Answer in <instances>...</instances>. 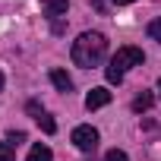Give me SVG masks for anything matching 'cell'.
I'll use <instances>...</instances> for the list:
<instances>
[{"instance_id":"obj_1","label":"cell","mask_w":161,"mask_h":161,"mask_svg":"<svg viewBox=\"0 0 161 161\" xmlns=\"http://www.w3.org/2000/svg\"><path fill=\"white\" fill-rule=\"evenodd\" d=\"M104 57H108V38H104L101 32H82V35L73 41V63H76V66L92 69V66H98Z\"/></svg>"},{"instance_id":"obj_2","label":"cell","mask_w":161,"mask_h":161,"mask_svg":"<svg viewBox=\"0 0 161 161\" xmlns=\"http://www.w3.org/2000/svg\"><path fill=\"white\" fill-rule=\"evenodd\" d=\"M142 60H145V54H142L139 47H120V51L108 60V69H104L108 82H111V86H120L123 76H126V69H130V66H142Z\"/></svg>"},{"instance_id":"obj_3","label":"cell","mask_w":161,"mask_h":161,"mask_svg":"<svg viewBox=\"0 0 161 161\" xmlns=\"http://www.w3.org/2000/svg\"><path fill=\"white\" fill-rule=\"evenodd\" d=\"M73 145H76L79 152H95V145H98V130H95V126H76V130H73Z\"/></svg>"},{"instance_id":"obj_4","label":"cell","mask_w":161,"mask_h":161,"mask_svg":"<svg viewBox=\"0 0 161 161\" xmlns=\"http://www.w3.org/2000/svg\"><path fill=\"white\" fill-rule=\"evenodd\" d=\"M104 104H111V92H108V89H92L89 98H86V108H89V111H98V108H104Z\"/></svg>"},{"instance_id":"obj_5","label":"cell","mask_w":161,"mask_h":161,"mask_svg":"<svg viewBox=\"0 0 161 161\" xmlns=\"http://www.w3.org/2000/svg\"><path fill=\"white\" fill-rule=\"evenodd\" d=\"M51 82L57 92H73V79L66 76V69H51Z\"/></svg>"},{"instance_id":"obj_6","label":"cell","mask_w":161,"mask_h":161,"mask_svg":"<svg viewBox=\"0 0 161 161\" xmlns=\"http://www.w3.org/2000/svg\"><path fill=\"white\" fill-rule=\"evenodd\" d=\"M69 10V0H47L44 3V13L51 16V19H57V16H63Z\"/></svg>"},{"instance_id":"obj_7","label":"cell","mask_w":161,"mask_h":161,"mask_svg":"<svg viewBox=\"0 0 161 161\" xmlns=\"http://www.w3.org/2000/svg\"><path fill=\"white\" fill-rule=\"evenodd\" d=\"M29 161H54V152H51L44 142H38V145H32V152H29Z\"/></svg>"},{"instance_id":"obj_8","label":"cell","mask_w":161,"mask_h":161,"mask_svg":"<svg viewBox=\"0 0 161 161\" xmlns=\"http://www.w3.org/2000/svg\"><path fill=\"white\" fill-rule=\"evenodd\" d=\"M152 101H155V98H152V92H142V95L133 101V111H136V114H142V111H148V108H152Z\"/></svg>"},{"instance_id":"obj_9","label":"cell","mask_w":161,"mask_h":161,"mask_svg":"<svg viewBox=\"0 0 161 161\" xmlns=\"http://www.w3.org/2000/svg\"><path fill=\"white\" fill-rule=\"evenodd\" d=\"M38 126H41L47 136H51V133H57V123H54V117H47V114H41V117H38Z\"/></svg>"},{"instance_id":"obj_10","label":"cell","mask_w":161,"mask_h":161,"mask_svg":"<svg viewBox=\"0 0 161 161\" xmlns=\"http://www.w3.org/2000/svg\"><path fill=\"white\" fill-rule=\"evenodd\" d=\"M148 38L152 41H161V19H152L148 22Z\"/></svg>"},{"instance_id":"obj_11","label":"cell","mask_w":161,"mask_h":161,"mask_svg":"<svg viewBox=\"0 0 161 161\" xmlns=\"http://www.w3.org/2000/svg\"><path fill=\"white\" fill-rule=\"evenodd\" d=\"M13 158H16L13 145H10V142H0V161H13Z\"/></svg>"},{"instance_id":"obj_12","label":"cell","mask_w":161,"mask_h":161,"mask_svg":"<svg viewBox=\"0 0 161 161\" xmlns=\"http://www.w3.org/2000/svg\"><path fill=\"white\" fill-rule=\"evenodd\" d=\"M7 142H10V145H19V142H25V133H22V130H10V133H7Z\"/></svg>"},{"instance_id":"obj_13","label":"cell","mask_w":161,"mask_h":161,"mask_svg":"<svg viewBox=\"0 0 161 161\" xmlns=\"http://www.w3.org/2000/svg\"><path fill=\"white\" fill-rule=\"evenodd\" d=\"M104 161H130V158H126V152H120V148H111V152L104 155Z\"/></svg>"},{"instance_id":"obj_14","label":"cell","mask_w":161,"mask_h":161,"mask_svg":"<svg viewBox=\"0 0 161 161\" xmlns=\"http://www.w3.org/2000/svg\"><path fill=\"white\" fill-rule=\"evenodd\" d=\"M111 3H117V7H123V3H133V0H111Z\"/></svg>"},{"instance_id":"obj_15","label":"cell","mask_w":161,"mask_h":161,"mask_svg":"<svg viewBox=\"0 0 161 161\" xmlns=\"http://www.w3.org/2000/svg\"><path fill=\"white\" fill-rule=\"evenodd\" d=\"M3 82H7V79H3V73H0V89H3Z\"/></svg>"},{"instance_id":"obj_16","label":"cell","mask_w":161,"mask_h":161,"mask_svg":"<svg viewBox=\"0 0 161 161\" xmlns=\"http://www.w3.org/2000/svg\"><path fill=\"white\" fill-rule=\"evenodd\" d=\"M158 92H161V79H158Z\"/></svg>"},{"instance_id":"obj_17","label":"cell","mask_w":161,"mask_h":161,"mask_svg":"<svg viewBox=\"0 0 161 161\" xmlns=\"http://www.w3.org/2000/svg\"><path fill=\"white\" fill-rule=\"evenodd\" d=\"M44 3H47V0H44Z\"/></svg>"}]
</instances>
